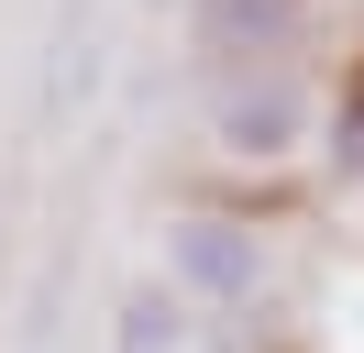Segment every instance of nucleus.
Segmentation results:
<instances>
[{"instance_id":"f257e3e1","label":"nucleus","mask_w":364,"mask_h":353,"mask_svg":"<svg viewBox=\"0 0 364 353\" xmlns=\"http://www.w3.org/2000/svg\"><path fill=\"white\" fill-rule=\"evenodd\" d=\"M210 132H221V154H287L298 132H309V78H298L287 56L276 66H221L210 78Z\"/></svg>"},{"instance_id":"f03ea898","label":"nucleus","mask_w":364,"mask_h":353,"mask_svg":"<svg viewBox=\"0 0 364 353\" xmlns=\"http://www.w3.org/2000/svg\"><path fill=\"white\" fill-rule=\"evenodd\" d=\"M166 265H177V287L188 298H210V309H243L254 287H265V232H254L243 210H177L166 221Z\"/></svg>"},{"instance_id":"7ed1b4c3","label":"nucleus","mask_w":364,"mask_h":353,"mask_svg":"<svg viewBox=\"0 0 364 353\" xmlns=\"http://www.w3.org/2000/svg\"><path fill=\"white\" fill-rule=\"evenodd\" d=\"M188 33L210 66H276L309 33V0H188Z\"/></svg>"},{"instance_id":"20e7f679","label":"nucleus","mask_w":364,"mask_h":353,"mask_svg":"<svg viewBox=\"0 0 364 353\" xmlns=\"http://www.w3.org/2000/svg\"><path fill=\"white\" fill-rule=\"evenodd\" d=\"M111 353H199V298H188L177 276L122 287V309H111Z\"/></svg>"},{"instance_id":"39448f33","label":"nucleus","mask_w":364,"mask_h":353,"mask_svg":"<svg viewBox=\"0 0 364 353\" xmlns=\"http://www.w3.org/2000/svg\"><path fill=\"white\" fill-rule=\"evenodd\" d=\"M89 78H100V0H67L55 11V33H45V122H77L89 110Z\"/></svg>"},{"instance_id":"423d86ee","label":"nucleus","mask_w":364,"mask_h":353,"mask_svg":"<svg viewBox=\"0 0 364 353\" xmlns=\"http://www.w3.org/2000/svg\"><path fill=\"white\" fill-rule=\"evenodd\" d=\"M331 176H353V188H364V66L331 88Z\"/></svg>"},{"instance_id":"0eeeda50","label":"nucleus","mask_w":364,"mask_h":353,"mask_svg":"<svg viewBox=\"0 0 364 353\" xmlns=\"http://www.w3.org/2000/svg\"><path fill=\"white\" fill-rule=\"evenodd\" d=\"M0 265H11V188H0Z\"/></svg>"},{"instance_id":"6e6552de","label":"nucleus","mask_w":364,"mask_h":353,"mask_svg":"<svg viewBox=\"0 0 364 353\" xmlns=\"http://www.w3.org/2000/svg\"><path fill=\"white\" fill-rule=\"evenodd\" d=\"M166 11H177V0H166Z\"/></svg>"}]
</instances>
